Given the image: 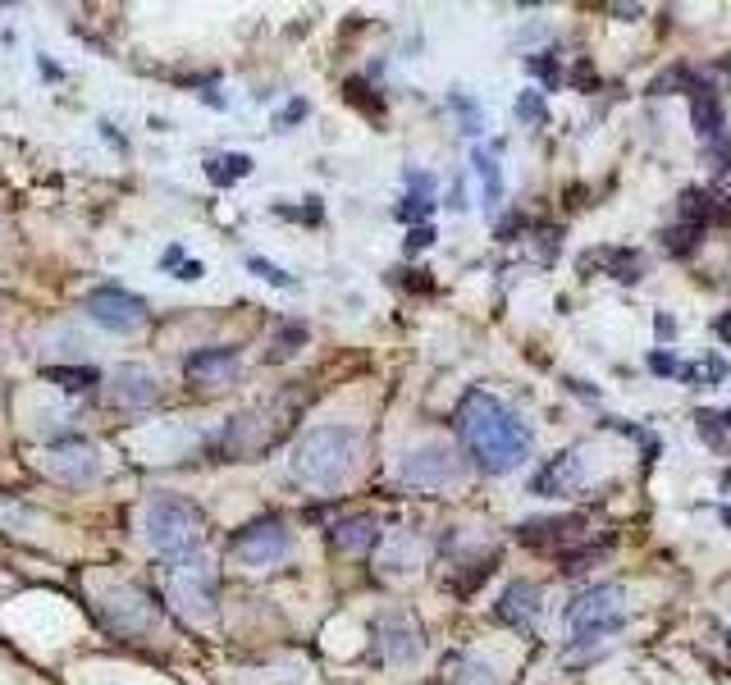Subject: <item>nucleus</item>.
Returning <instances> with one entry per match:
<instances>
[{"mask_svg":"<svg viewBox=\"0 0 731 685\" xmlns=\"http://www.w3.org/2000/svg\"><path fill=\"white\" fill-rule=\"evenodd\" d=\"M494 617H499V622H507V626H530L540 617V589L530 585V581H513L499 594Z\"/></svg>","mask_w":731,"mask_h":685,"instance_id":"ddd939ff","label":"nucleus"},{"mask_svg":"<svg viewBox=\"0 0 731 685\" xmlns=\"http://www.w3.org/2000/svg\"><path fill=\"white\" fill-rule=\"evenodd\" d=\"M206 174L215 183H238L242 174H252V156H211Z\"/></svg>","mask_w":731,"mask_h":685,"instance_id":"b1692460","label":"nucleus"},{"mask_svg":"<svg viewBox=\"0 0 731 685\" xmlns=\"http://www.w3.org/2000/svg\"><path fill=\"white\" fill-rule=\"evenodd\" d=\"M375 649H380L385 662H412L420 654V631L412 617H385L380 626H375Z\"/></svg>","mask_w":731,"mask_h":685,"instance_id":"9d476101","label":"nucleus"},{"mask_svg":"<svg viewBox=\"0 0 731 685\" xmlns=\"http://www.w3.org/2000/svg\"><path fill=\"white\" fill-rule=\"evenodd\" d=\"M691 119H695V128H700V138H722V105H718L714 87L695 83V92H691Z\"/></svg>","mask_w":731,"mask_h":685,"instance_id":"6ab92c4d","label":"nucleus"},{"mask_svg":"<svg viewBox=\"0 0 731 685\" xmlns=\"http://www.w3.org/2000/svg\"><path fill=\"white\" fill-rule=\"evenodd\" d=\"M83 312L92 316L101 329H110V334H138V329L147 325V302L124 293V289H115V283L87 293L83 297Z\"/></svg>","mask_w":731,"mask_h":685,"instance_id":"0eeeda50","label":"nucleus"},{"mask_svg":"<svg viewBox=\"0 0 731 685\" xmlns=\"http://www.w3.org/2000/svg\"><path fill=\"white\" fill-rule=\"evenodd\" d=\"M252 270L261 275V279H270V283H279V289H298V279H288L279 265H270V261H261V256H252Z\"/></svg>","mask_w":731,"mask_h":685,"instance_id":"c85d7f7f","label":"nucleus"},{"mask_svg":"<svg viewBox=\"0 0 731 685\" xmlns=\"http://www.w3.org/2000/svg\"><path fill=\"white\" fill-rule=\"evenodd\" d=\"M581 517H544V521H521V540L526 544H563V540H576L581 535Z\"/></svg>","mask_w":731,"mask_h":685,"instance_id":"a211bd4d","label":"nucleus"},{"mask_svg":"<svg viewBox=\"0 0 731 685\" xmlns=\"http://www.w3.org/2000/svg\"><path fill=\"white\" fill-rule=\"evenodd\" d=\"M115 403L119 407H151L161 397V380L151 370H142V366H119V375H115Z\"/></svg>","mask_w":731,"mask_h":685,"instance_id":"2eb2a0df","label":"nucleus"},{"mask_svg":"<svg viewBox=\"0 0 731 685\" xmlns=\"http://www.w3.org/2000/svg\"><path fill=\"white\" fill-rule=\"evenodd\" d=\"M594 265H604V270H608L613 279H622V283H635L640 275H645V256L631 252V248H594V252L581 256V270L590 275Z\"/></svg>","mask_w":731,"mask_h":685,"instance_id":"dca6fc26","label":"nucleus"},{"mask_svg":"<svg viewBox=\"0 0 731 685\" xmlns=\"http://www.w3.org/2000/svg\"><path fill=\"white\" fill-rule=\"evenodd\" d=\"M622 626H627V604H622V589L617 585H594L567 604V635L576 649L600 645L604 635H617Z\"/></svg>","mask_w":731,"mask_h":685,"instance_id":"39448f33","label":"nucleus"},{"mask_svg":"<svg viewBox=\"0 0 731 685\" xmlns=\"http://www.w3.org/2000/svg\"><path fill=\"white\" fill-rule=\"evenodd\" d=\"M430 242H434V229H430V225H416V229H412V238H407V248H412V252H420V248H430Z\"/></svg>","mask_w":731,"mask_h":685,"instance_id":"2f4dec72","label":"nucleus"},{"mask_svg":"<svg viewBox=\"0 0 731 685\" xmlns=\"http://www.w3.org/2000/svg\"><path fill=\"white\" fill-rule=\"evenodd\" d=\"M727 490H731V471H727Z\"/></svg>","mask_w":731,"mask_h":685,"instance_id":"f704fd0d","label":"nucleus"},{"mask_svg":"<svg viewBox=\"0 0 731 685\" xmlns=\"http://www.w3.org/2000/svg\"><path fill=\"white\" fill-rule=\"evenodd\" d=\"M449 685H499V676H494L490 662H480V658H462L457 668H453V676H449Z\"/></svg>","mask_w":731,"mask_h":685,"instance_id":"5701e85b","label":"nucleus"},{"mask_svg":"<svg viewBox=\"0 0 731 685\" xmlns=\"http://www.w3.org/2000/svg\"><path fill=\"white\" fill-rule=\"evenodd\" d=\"M650 370H654V375H677V361L668 357V352H654V357H650Z\"/></svg>","mask_w":731,"mask_h":685,"instance_id":"473e14b6","label":"nucleus"},{"mask_svg":"<svg viewBox=\"0 0 731 685\" xmlns=\"http://www.w3.org/2000/svg\"><path fill=\"white\" fill-rule=\"evenodd\" d=\"M165 265H179V248L165 252ZM179 279H202V261H184L179 265Z\"/></svg>","mask_w":731,"mask_h":685,"instance_id":"7c9ffc66","label":"nucleus"},{"mask_svg":"<svg viewBox=\"0 0 731 685\" xmlns=\"http://www.w3.org/2000/svg\"><path fill=\"white\" fill-rule=\"evenodd\" d=\"M184 370H188L192 384H225V380H234V375H238V352H234V347L192 352Z\"/></svg>","mask_w":731,"mask_h":685,"instance_id":"4468645a","label":"nucleus"},{"mask_svg":"<svg viewBox=\"0 0 731 685\" xmlns=\"http://www.w3.org/2000/svg\"><path fill=\"white\" fill-rule=\"evenodd\" d=\"M142 530H147V544L156 548V554L188 558L206 535V517L197 512L188 498H156V503H147Z\"/></svg>","mask_w":731,"mask_h":685,"instance_id":"20e7f679","label":"nucleus"},{"mask_svg":"<svg viewBox=\"0 0 731 685\" xmlns=\"http://www.w3.org/2000/svg\"><path fill=\"white\" fill-rule=\"evenodd\" d=\"M362 457V434L348 426H316L298 439L293 448V475L312 490H335L352 471H357Z\"/></svg>","mask_w":731,"mask_h":685,"instance_id":"f03ea898","label":"nucleus"},{"mask_svg":"<svg viewBox=\"0 0 731 685\" xmlns=\"http://www.w3.org/2000/svg\"><path fill=\"white\" fill-rule=\"evenodd\" d=\"M585 484V453L576 448V453H558L549 461V467L530 480V494H544V498H563L571 490H581Z\"/></svg>","mask_w":731,"mask_h":685,"instance_id":"1a4fd4ad","label":"nucleus"},{"mask_svg":"<svg viewBox=\"0 0 731 685\" xmlns=\"http://www.w3.org/2000/svg\"><path fill=\"white\" fill-rule=\"evenodd\" d=\"M51 380H60L64 389H92L97 384V370L92 366H83V370H47Z\"/></svg>","mask_w":731,"mask_h":685,"instance_id":"a878e982","label":"nucleus"},{"mask_svg":"<svg viewBox=\"0 0 731 685\" xmlns=\"http://www.w3.org/2000/svg\"><path fill=\"white\" fill-rule=\"evenodd\" d=\"M517 115H521L526 124H544V119H549L544 97H540V92H521V101H517Z\"/></svg>","mask_w":731,"mask_h":685,"instance_id":"bb28decb","label":"nucleus"},{"mask_svg":"<svg viewBox=\"0 0 731 685\" xmlns=\"http://www.w3.org/2000/svg\"><path fill=\"white\" fill-rule=\"evenodd\" d=\"M407 183H412V196H407L403 206H398V219H426V215L434 211V174L412 169Z\"/></svg>","mask_w":731,"mask_h":685,"instance_id":"412c9836","label":"nucleus"},{"mask_svg":"<svg viewBox=\"0 0 731 685\" xmlns=\"http://www.w3.org/2000/svg\"><path fill=\"white\" fill-rule=\"evenodd\" d=\"M47 467L60 475V480H70V484H83V480H97L101 475V457L92 444H64L47 457Z\"/></svg>","mask_w":731,"mask_h":685,"instance_id":"f8f14e48","label":"nucleus"},{"mask_svg":"<svg viewBox=\"0 0 731 685\" xmlns=\"http://www.w3.org/2000/svg\"><path fill=\"white\" fill-rule=\"evenodd\" d=\"M375 540H380V525L370 517H348L335 525V544L343 554H366V548H375Z\"/></svg>","mask_w":731,"mask_h":685,"instance_id":"aec40b11","label":"nucleus"},{"mask_svg":"<svg viewBox=\"0 0 731 685\" xmlns=\"http://www.w3.org/2000/svg\"><path fill=\"white\" fill-rule=\"evenodd\" d=\"M722 517H727V521H731V507H727V512H722Z\"/></svg>","mask_w":731,"mask_h":685,"instance_id":"c9c22d12","label":"nucleus"},{"mask_svg":"<svg viewBox=\"0 0 731 685\" xmlns=\"http://www.w3.org/2000/svg\"><path fill=\"white\" fill-rule=\"evenodd\" d=\"M476 174H480V183H484V202H490V211H499V202H503L499 147H480V151H476Z\"/></svg>","mask_w":731,"mask_h":685,"instance_id":"4be33fe9","label":"nucleus"},{"mask_svg":"<svg viewBox=\"0 0 731 685\" xmlns=\"http://www.w3.org/2000/svg\"><path fill=\"white\" fill-rule=\"evenodd\" d=\"M700 225H685V219H681V225L677 229H668V252H677V256H691L695 248H700Z\"/></svg>","mask_w":731,"mask_h":685,"instance_id":"393cba45","label":"nucleus"},{"mask_svg":"<svg viewBox=\"0 0 731 685\" xmlns=\"http://www.w3.org/2000/svg\"><path fill=\"white\" fill-rule=\"evenodd\" d=\"M462 475V461L453 448L444 444H430V448H412L403 457V480L407 484H420V490H444Z\"/></svg>","mask_w":731,"mask_h":685,"instance_id":"6e6552de","label":"nucleus"},{"mask_svg":"<svg viewBox=\"0 0 731 685\" xmlns=\"http://www.w3.org/2000/svg\"><path fill=\"white\" fill-rule=\"evenodd\" d=\"M288 548H293V535H288V525L279 517H261L229 540V554L242 567H275L288 558Z\"/></svg>","mask_w":731,"mask_h":685,"instance_id":"423d86ee","label":"nucleus"},{"mask_svg":"<svg viewBox=\"0 0 731 685\" xmlns=\"http://www.w3.org/2000/svg\"><path fill=\"white\" fill-rule=\"evenodd\" d=\"M298 411H302V393H288V397H275V403H261L252 411H242L225 426V434H219V448L238 461L261 457L265 448H275L279 439L293 430Z\"/></svg>","mask_w":731,"mask_h":685,"instance_id":"7ed1b4c3","label":"nucleus"},{"mask_svg":"<svg viewBox=\"0 0 731 685\" xmlns=\"http://www.w3.org/2000/svg\"><path fill=\"white\" fill-rule=\"evenodd\" d=\"M604 554V544H590V548H576V554H567L563 558V571H567V576H571V571H585L594 558H600Z\"/></svg>","mask_w":731,"mask_h":685,"instance_id":"cd10ccee","label":"nucleus"},{"mask_svg":"<svg viewBox=\"0 0 731 685\" xmlns=\"http://www.w3.org/2000/svg\"><path fill=\"white\" fill-rule=\"evenodd\" d=\"M457 434L476 457V467L490 475L517 471L530 457V448H535V434L526 430V421H517V411L484 389H471L457 403Z\"/></svg>","mask_w":731,"mask_h":685,"instance_id":"f257e3e1","label":"nucleus"},{"mask_svg":"<svg viewBox=\"0 0 731 685\" xmlns=\"http://www.w3.org/2000/svg\"><path fill=\"white\" fill-rule=\"evenodd\" d=\"M714 329H718V334L731 343V316H718V320H714Z\"/></svg>","mask_w":731,"mask_h":685,"instance_id":"72a5a7b5","label":"nucleus"},{"mask_svg":"<svg viewBox=\"0 0 731 685\" xmlns=\"http://www.w3.org/2000/svg\"><path fill=\"white\" fill-rule=\"evenodd\" d=\"M169 594H174V604H184V608H211L215 604V576L202 567V562H179L174 567V576H169Z\"/></svg>","mask_w":731,"mask_h":685,"instance_id":"9b49d317","label":"nucleus"},{"mask_svg":"<svg viewBox=\"0 0 731 685\" xmlns=\"http://www.w3.org/2000/svg\"><path fill=\"white\" fill-rule=\"evenodd\" d=\"M526 69L535 74V78H544L549 87L558 83V64H553V55H530V60H526Z\"/></svg>","mask_w":731,"mask_h":685,"instance_id":"c756f323","label":"nucleus"},{"mask_svg":"<svg viewBox=\"0 0 731 685\" xmlns=\"http://www.w3.org/2000/svg\"><path fill=\"white\" fill-rule=\"evenodd\" d=\"M681 219L685 225H708V219H731V202L718 192H704V188H685L681 192Z\"/></svg>","mask_w":731,"mask_h":685,"instance_id":"f3484780","label":"nucleus"}]
</instances>
